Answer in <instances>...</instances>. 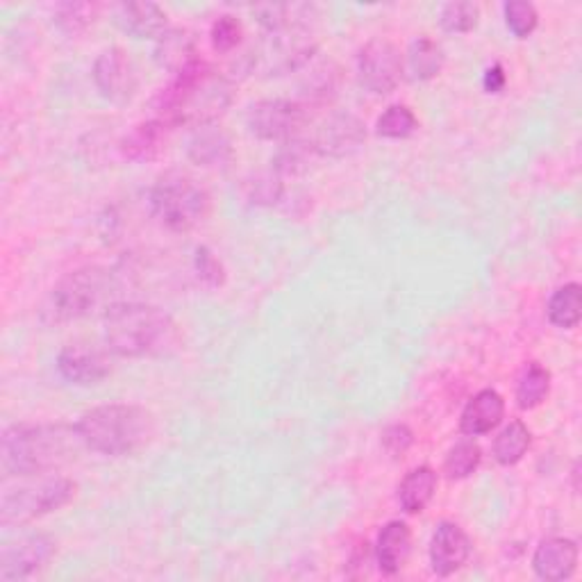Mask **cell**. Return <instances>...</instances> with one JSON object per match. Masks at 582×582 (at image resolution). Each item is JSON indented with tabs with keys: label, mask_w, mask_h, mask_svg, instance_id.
I'll use <instances>...</instances> for the list:
<instances>
[{
	"label": "cell",
	"mask_w": 582,
	"mask_h": 582,
	"mask_svg": "<svg viewBox=\"0 0 582 582\" xmlns=\"http://www.w3.org/2000/svg\"><path fill=\"white\" fill-rule=\"evenodd\" d=\"M505 71L500 64H494L485 71V78H483V85H485V91L487 94H500L505 89Z\"/></svg>",
	"instance_id": "cell-39"
},
{
	"label": "cell",
	"mask_w": 582,
	"mask_h": 582,
	"mask_svg": "<svg viewBox=\"0 0 582 582\" xmlns=\"http://www.w3.org/2000/svg\"><path fill=\"white\" fill-rule=\"evenodd\" d=\"M151 209L173 233L196 228L209 212V196L190 175L166 173L151 190Z\"/></svg>",
	"instance_id": "cell-5"
},
{
	"label": "cell",
	"mask_w": 582,
	"mask_h": 582,
	"mask_svg": "<svg viewBox=\"0 0 582 582\" xmlns=\"http://www.w3.org/2000/svg\"><path fill=\"white\" fill-rule=\"evenodd\" d=\"M530 449V430L524 421H513L500 430L494 442V457L503 466H513L524 460Z\"/></svg>",
	"instance_id": "cell-27"
},
{
	"label": "cell",
	"mask_w": 582,
	"mask_h": 582,
	"mask_svg": "<svg viewBox=\"0 0 582 582\" xmlns=\"http://www.w3.org/2000/svg\"><path fill=\"white\" fill-rule=\"evenodd\" d=\"M412 442H414V434H412V430H410L408 425H403V423H394V425H389V428L382 432V449H385L387 455H391L394 460L403 457V455L410 451Z\"/></svg>",
	"instance_id": "cell-35"
},
{
	"label": "cell",
	"mask_w": 582,
	"mask_h": 582,
	"mask_svg": "<svg viewBox=\"0 0 582 582\" xmlns=\"http://www.w3.org/2000/svg\"><path fill=\"white\" fill-rule=\"evenodd\" d=\"M94 83L98 91L117 105H126L137 94V71L121 48H107L94 64Z\"/></svg>",
	"instance_id": "cell-12"
},
{
	"label": "cell",
	"mask_w": 582,
	"mask_h": 582,
	"mask_svg": "<svg viewBox=\"0 0 582 582\" xmlns=\"http://www.w3.org/2000/svg\"><path fill=\"white\" fill-rule=\"evenodd\" d=\"M417 128L419 121L406 105H391L376 123V132L385 139H408L417 132Z\"/></svg>",
	"instance_id": "cell-30"
},
{
	"label": "cell",
	"mask_w": 582,
	"mask_h": 582,
	"mask_svg": "<svg viewBox=\"0 0 582 582\" xmlns=\"http://www.w3.org/2000/svg\"><path fill=\"white\" fill-rule=\"evenodd\" d=\"M412 549V532L403 521H389L376 541V562L382 573L394 575L403 569Z\"/></svg>",
	"instance_id": "cell-19"
},
{
	"label": "cell",
	"mask_w": 582,
	"mask_h": 582,
	"mask_svg": "<svg viewBox=\"0 0 582 582\" xmlns=\"http://www.w3.org/2000/svg\"><path fill=\"white\" fill-rule=\"evenodd\" d=\"M57 371L71 385L91 387L112 374V364H109V357L100 348L87 344H71L57 355Z\"/></svg>",
	"instance_id": "cell-14"
},
{
	"label": "cell",
	"mask_w": 582,
	"mask_h": 582,
	"mask_svg": "<svg viewBox=\"0 0 582 582\" xmlns=\"http://www.w3.org/2000/svg\"><path fill=\"white\" fill-rule=\"evenodd\" d=\"M364 141H367V128H364V123L357 117L348 112H337L333 117H327L312 139L316 155L331 160H342L357 153Z\"/></svg>",
	"instance_id": "cell-13"
},
{
	"label": "cell",
	"mask_w": 582,
	"mask_h": 582,
	"mask_svg": "<svg viewBox=\"0 0 582 582\" xmlns=\"http://www.w3.org/2000/svg\"><path fill=\"white\" fill-rule=\"evenodd\" d=\"M166 130L169 128L162 121H158V119L137 126L123 139V153H126V158L137 160V162H146V160L158 158L160 151H162V143H164Z\"/></svg>",
	"instance_id": "cell-23"
},
{
	"label": "cell",
	"mask_w": 582,
	"mask_h": 582,
	"mask_svg": "<svg viewBox=\"0 0 582 582\" xmlns=\"http://www.w3.org/2000/svg\"><path fill=\"white\" fill-rule=\"evenodd\" d=\"M406 62L400 51L387 40H371L359 51L357 76L362 87L374 94H391L403 80Z\"/></svg>",
	"instance_id": "cell-10"
},
{
	"label": "cell",
	"mask_w": 582,
	"mask_h": 582,
	"mask_svg": "<svg viewBox=\"0 0 582 582\" xmlns=\"http://www.w3.org/2000/svg\"><path fill=\"white\" fill-rule=\"evenodd\" d=\"M282 198V185L278 177H262L252 185V201L260 205H276Z\"/></svg>",
	"instance_id": "cell-38"
},
{
	"label": "cell",
	"mask_w": 582,
	"mask_h": 582,
	"mask_svg": "<svg viewBox=\"0 0 582 582\" xmlns=\"http://www.w3.org/2000/svg\"><path fill=\"white\" fill-rule=\"evenodd\" d=\"M505 23L515 36L519 40H526L530 36L539 23V14L532 3H526V0H513V3H505Z\"/></svg>",
	"instance_id": "cell-32"
},
{
	"label": "cell",
	"mask_w": 582,
	"mask_h": 582,
	"mask_svg": "<svg viewBox=\"0 0 582 582\" xmlns=\"http://www.w3.org/2000/svg\"><path fill=\"white\" fill-rule=\"evenodd\" d=\"M190 160L198 166H224L233 158L230 137L214 123L196 128L190 139Z\"/></svg>",
	"instance_id": "cell-21"
},
{
	"label": "cell",
	"mask_w": 582,
	"mask_h": 582,
	"mask_svg": "<svg viewBox=\"0 0 582 582\" xmlns=\"http://www.w3.org/2000/svg\"><path fill=\"white\" fill-rule=\"evenodd\" d=\"M241 34H244V28L239 19L230 14L218 17L212 25V46L218 53H233L241 42Z\"/></svg>",
	"instance_id": "cell-34"
},
{
	"label": "cell",
	"mask_w": 582,
	"mask_h": 582,
	"mask_svg": "<svg viewBox=\"0 0 582 582\" xmlns=\"http://www.w3.org/2000/svg\"><path fill=\"white\" fill-rule=\"evenodd\" d=\"M549 391H551V374L546 371L537 362L528 364L524 376L519 378V387H517L519 408L532 410V408L541 406L546 396H549Z\"/></svg>",
	"instance_id": "cell-28"
},
{
	"label": "cell",
	"mask_w": 582,
	"mask_h": 582,
	"mask_svg": "<svg viewBox=\"0 0 582 582\" xmlns=\"http://www.w3.org/2000/svg\"><path fill=\"white\" fill-rule=\"evenodd\" d=\"M335 83H337V76L335 73L327 68L325 64L323 66H316L310 78H308V85H305V94L310 100H327V96L335 94Z\"/></svg>",
	"instance_id": "cell-36"
},
{
	"label": "cell",
	"mask_w": 582,
	"mask_h": 582,
	"mask_svg": "<svg viewBox=\"0 0 582 582\" xmlns=\"http://www.w3.org/2000/svg\"><path fill=\"white\" fill-rule=\"evenodd\" d=\"M314 158H319L314 143L301 137H294V139L282 141L280 151L276 153V160H273V169L278 175H303L310 171Z\"/></svg>",
	"instance_id": "cell-26"
},
{
	"label": "cell",
	"mask_w": 582,
	"mask_h": 582,
	"mask_svg": "<svg viewBox=\"0 0 582 582\" xmlns=\"http://www.w3.org/2000/svg\"><path fill=\"white\" fill-rule=\"evenodd\" d=\"M115 291V280L107 269H80L57 282L51 294L48 314L53 321H76L103 308Z\"/></svg>",
	"instance_id": "cell-6"
},
{
	"label": "cell",
	"mask_w": 582,
	"mask_h": 582,
	"mask_svg": "<svg viewBox=\"0 0 582 582\" xmlns=\"http://www.w3.org/2000/svg\"><path fill=\"white\" fill-rule=\"evenodd\" d=\"M578 546L571 539L564 537H553L546 539L537 546L535 558H532V569L537 578L549 580V582H560L569 580L575 573L578 567Z\"/></svg>",
	"instance_id": "cell-16"
},
{
	"label": "cell",
	"mask_w": 582,
	"mask_h": 582,
	"mask_svg": "<svg viewBox=\"0 0 582 582\" xmlns=\"http://www.w3.org/2000/svg\"><path fill=\"white\" fill-rule=\"evenodd\" d=\"M73 496H76V483L42 473L36 481H28L17 487L6 485L3 500H0V515H3V524H23L55 513Z\"/></svg>",
	"instance_id": "cell-7"
},
{
	"label": "cell",
	"mask_w": 582,
	"mask_h": 582,
	"mask_svg": "<svg viewBox=\"0 0 582 582\" xmlns=\"http://www.w3.org/2000/svg\"><path fill=\"white\" fill-rule=\"evenodd\" d=\"M481 460H483L481 446L473 440H462L449 451L444 471L451 481H464L481 466Z\"/></svg>",
	"instance_id": "cell-29"
},
{
	"label": "cell",
	"mask_w": 582,
	"mask_h": 582,
	"mask_svg": "<svg viewBox=\"0 0 582 582\" xmlns=\"http://www.w3.org/2000/svg\"><path fill=\"white\" fill-rule=\"evenodd\" d=\"M546 314H549V321L556 327H562V331H571L580 323L582 314V289L578 282H569L560 289H556V294L549 301V308H546Z\"/></svg>",
	"instance_id": "cell-25"
},
{
	"label": "cell",
	"mask_w": 582,
	"mask_h": 582,
	"mask_svg": "<svg viewBox=\"0 0 582 582\" xmlns=\"http://www.w3.org/2000/svg\"><path fill=\"white\" fill-rule=\"evenodd\" d=\"M478 19H481V10L478 6L473 3H464V0H460V3H449L442 8V14H440V23L446 32H455V34H464V32H471L473 28L478 25Z\"/></svg>",
	"instance_id": "cell-31"
},
{
	"label": "cell",
	"mask_w": 582,
	"mask_h": 582,
	"mask_svg": "<svg viewBox=\"0 0 582 582\" xmlns=\"http://www.w3.org/2000/svg\"><path fill=\"white\" fill-rule=\"evenodd\" d=\"M78 444L76 425H12L3 434V471L14 478L42 476L68 462Z\"/></svg>",
	"instance_id": "cell-3"
},
{
	"label": "cell",
	"mask_w": 582,
	"mask_h": 582,
	"mask_svg": "<svg viewBox=\"0 0 582 582\" xmlns=\"http://www.w3.org/2000/svg\"><path fill=\"white\" fill-rule=\"evenodd\" d=\"M436 489V473L430 466L412 468L398 485V505L408 515H419L428 507Z\"/></svg>",
	"instance_id": "cell-22"
},
{
	"label": "cell",
	"mask_w": 582,
	"mask_h": 582,
	"mask_svg": "<svg viewBox=\"0 0 582 582\" xmlns=\"http://www.w3.org/2000/svg\"><path fill=\"white\" fill-rule=\"evenodd\" d=\"M83 446L103 455H130L151 442L153 414L137 406H103L76 423Z\"/></svg>",
	"instance_id": "cell-4"
},
{
	"label": "cell",
	"mask_w": 582,
	"mask_h": 582,
	"mask_svg": "<svg viewBox=\"0 0 582 582\" xmlns=\"http://www.w3.org/2000/svg\"><path fill=\"white\" fill-rule=\"evenodd\" d=\"M55 553V541L44 532H23L0 546V580H23L40 571Z\"/></svg>",
	"instance_id": "cell-11"
},
{
	"label": "cell",
	"mask_w": 582,
	"mask_h": 582,
	"mask_svg": "<svg viewBox=\"0 0 582 582\" xmlns=\"http://www.w3.org/2000/svg\"><path fill=\"white\" fill-rule=\"evenodd\" d=\"M105 342L121 357L164 355L177 344V325L155 305L115 303L105 312Z\"/></svg>",
	"instance_id": "cell-2"
},
{
	"label": "cell",
	"mask_w": 582,
	"mask_h": 582,
	"mask_svg": "<svg viewBox=\"0 0 582 582\" xmlns=\"http://www.w3.org/2000/svg\"><path fill=\"white\" fill-rule=\"evenodd\" d=\"M444 68V51L442 46L428 40V36H419L408 48V71L412 73V78L419 83L432 80L434 76H440Z\"/></svg>",
	"instance_id": "cell-24"
},
{
	"label": "cell",
	"mask_w": 582,
	"mask_h": 582,
	"mask_svg": "<svg viewBox=\"0 0 582 582\" xmlns=\"http://www.w3.org/2000/svg\"><path fill=\"white\" fill-rule=\"evenodd\" d=\"M117 23L134 40H158L166 32V12L155 3H121L117 8Z\"/></svg>",
	"instance_id": "cell-20"
},
{
	"label": "cell",
	"mask_w": 582,
	"mask_h": 582,
	"mask_svg": "<svg viewBox=\"0 0 582 582\" xmlns=\"http://www.w3.org/2000/svg\"><path fill=\"white\" fill-rule=\"evenodd\" d=\"M153 55L155 62L169 73H173L175 78L201 64L196 36L190 30L182 28H171L164 34H160Z\"/></svg>",
	"instance_id": "cell-17"
},
{
	"label": "cell",
	"mask_w": 582,
	"mask_h": 582,
	"mask_svg": "<svg viewBox=\"0 0 582 582\" xmlns=\"http://www.w3.org/2000/svg\"><path fill=\"white\" fill-rule=\"evenodd\" d=\"M471 556L468 535L451 521L436 526L430 541V567L436 575H453Z\"/></svg>",
	"instance_id": "cell-15"
},
{
	"label": "cell",
	"mask_w": 582,
	"mask_h": 582,
	"mask_svg": "<svg viewBox=\"0 0 582 582\" xmlns=\"http://www.w3.org/2000/svg\"><path fill=\"white\" fill-rule=\"evenodd\" d=\"M316 44L310 34V23H299L278 32H269L262 48L250 57L252 68H262L267 76L299 71L310 64Z\"/></svg>",
	"instance_id": "cell-8"
},
{
	"label": "cell",
	"mask_w": 582,
	"mask_h": 582,
	"mask_svg": "<svg viewBox=\"0 0 582 582\" xmlns=\"http://www.w3.org/2000/svg\"><path fill=\"white\" fill-rule=\"evenodd\" d=\"M308 123V105L284 98L260 100L250 107L248 128L265 141L294 139Z\"/></svg>",
	"instance_id": "cell-9"
},
{
	"label": "cell",
	"mask_w": 582,
	"mask_h": 582,
	"mask_svg": "<svg viewBox=\"0 0 582 582\" xmlns=\"http://www.w3.org/2000/svg\"><path fill=\"white\" fill-rule=\"evenodd\" d=\"M505 414V400L496 389H483L473 396L460 419V430L468 436L492 432Z\"/></svg>",
	"instance_id": "cell-18"
},
{
	"label": "cell",
	"mask_w": 582,
	"mask_h": 582,
	"mask_svg": "<svg viewBox=\"0 0 582 582\" xmlns=\"http://www.w3.org/2000/svg\"><path fill=\"white\" fill-rule=\"evenodd\" d=\"M233 103V85L216 68L201 62L182 73L155 100V119L166 128L209 126L226 115Z\"/></svg>",
	"instance_id": "cell-1"
},
{
	"label": "cell",
	"mask_w": 582,
	"mask_h": 582,
	"mask_svg": "<svg viewBox=\"0 0 582 582\" xmlns=\"http://www.w3.org/2000/svg\"><path fill=\"white\" fill-rule=\"evenodd\" d=\"M194 265H196V271H198L201 280H205V282L212 284V287H222V284H224V280H226L224 265L214 258L209 248L201 246V248L196 250Z\"/></svg>",
	"instance_id": "cell-37"
},
{
	"label": "cell",
	"mask_w": 582,
	"mask_h": 582,
	"mask_svg": "<svg viewBox=\"0 0 582 582\" xmlns=\"http://www.w3.org/2000/svg\"><path fill=\"white\" fill-rule=\"evenodd\" d=\"M96 6L89 3H66L55 10V25L66 34H78L94 23Z\"/></svg>",
	"instance_id": "cell-33"
}]
</instances>
